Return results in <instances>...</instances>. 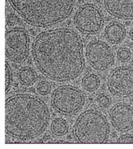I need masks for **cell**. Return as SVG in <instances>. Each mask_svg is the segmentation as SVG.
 <instances>
[{"instance_id": "1", "label": "cell", "mask_w": 133, "mask_h": 149, "mask_svg": "<svg viewBox=\"0 0 133 149\" xmlns=\"http://www.w3.org/2000/svg\"><path fill=\"white\" fill-rule=\"evenodd\" d=\"M32 56L40 72L57 82L76 79L85 67L82 39L69 28L53 29L38 34L33 42Z\"/></svg>"}, {"instance_id": "2", "label": "cell", "mask_w": 133, "mask_h": 149, "mask_svg": "<svg viewBox=\"0 0 133 149\" xmlns=\"http://www.w3.org/2000/svg\"><path fill=\"white\" fill-rule=\"evenodd\" d=\"M50 118L48 104L36 94L19 93L5 101V131L14 138H37L48 128Z\"/></svg>"}, {"instance_id": "3", "label": "cell", "mask_w": 133, "mask_h": 149, "mask_svg": "<svg viewBox=\"0 0 133 149\" xmlns=\"http://www.w3.org/2000/svg\"><path fill=\"white\" fill-rule=\"evenodd\" d=\"M9 2L27 24L44 28L66 20L75 7L76 0H9Z\"/></svg>"}, {"instance_id": "4", "label": "cell", "mask_w": 133, "mask_h": 149, "mask_svg": "<svg viewBox=\"0 0 133 149\" xmlns=\"http://www.w3.org/2000/svg\"><path fill=\"white\" fill-rule=\"evenodd\" d=\"M74 137L80 143H104L109 137V123L105 116L96 110H87L81 113L74 123Z\"/></svg>"}, {"instance_id": "5", "label": "cell", "mask_w": 133, "mask_h": 149, "mask_svg": "<svg viewBox=\"0 0 133 149\" xmlns=\"http://www.w3.org/2000/svg\"><path fill=\"white\" fill-rule=\"evenodd\" d=\"M84 94L73 86H61L55 89L51 96L53 109L63 115H75L84 107Z\"/></svg>"}, {"instance_id": "6", "label": "cell", "mask_w": 133, "mask_h": 149, "mask_svg": "<svg viewBox=\"0 0 133 149\" xmlns=\"http://www.w3.org/2000/svg\"><path fill=\"white\" fill-rule=\"evenodd\" d=\"M5 55L15 63L24 62L29 55V37L23 28H14L5 33Z\"/></svg>"}, {"instance_id": "7", "label": "cell", "mask_w": 133, "mask_h": 149, "mask_svg": "<svg viewBox=\"0 0 133 149\" xmlns=\"http://www.w3.org/2000/svg\"><path fill=\"white\" fill-rule=\"evenodd\" d=\"M77 29L84 34H95L102 29L104 18L98 7L86 4L79 8L74 16Z\"/></svg>"}, {"instance_id": "8", "label": "cell", "mask_w": 133, "mask_h": 149, "mask_svg": "<svg viewBox=\"0 0 133 149\" xmlns=\"http://www.w3.org/2000/svg\"><path fill=\"white\" fill-rule=\"evenodd\" d=\"M107 86L112 95L127 98L133 96V67L121 66L114 69L107 79Z\"/></svg>"}, {"instance_id": "9", "label": "cell", "mask_w": 133, "mask_h": 149, "mask_svg": "<svg viewBox=\"0 0 133 149\" xmlns=\"http://www.w3.org/2000/svg\"><path fill=\"white\" fill-rule=\"evenodd\" d=\"M85 56L91 67L98 71H104L114 63L112 48L102 40H92L85 48Z\"/></svg>"}, {"instance_id": "10", "label": "cell", "mask_w": 133, "mask_h": 149, "mask_svg": "<svg viewBox=\"0 0 133 149\" xmlns=\"http://www.w3.org/2000/svg\"><path fill=\"white\" fill-rule=\"evenodd\" d=\"M110 120L113 127L120 132L133 130V107L129 104L119 102L110 110Z\"/></svg>"}, {"instance_id": "11", "label": "cell", "mask_w": 133, "mask_h": 149, "mask_svg": "<svg viewBox=\"0 0 133 149\" xmlns=\"http://www.w3.org/2000/svg\"><path fill=\"white\" fill-rule=\"evenodd\" d=\"M108 14L116 18L133 20V0H103Z\"/></svg>"}, {"instance_id": "12", "label": "cell", "mask_w": 133, "mask_h": 149, "mask_svg": "<svg viewBox=\"0 0 133 149\" xmlns=\"http://www.w3.org/2000/svg\"><path fill=\"white\" fill-rule=\"evenodd\" d=\"M105 36L111 43L117 44L124 39L126 35V29L123 24L119 22H113L108 24L105 30Z\"/></svg>"}, {"instance_id": "13", "label": "cell", "mask_w": 133, "mask_h": 149, "mask_svg": "<svg viewBox=\"0 0 133 149\" xmlns=\"http://www.w3.org/2000/svg\"><path fill=\"white\" fill-rule=\"evenodd\" d=\"M69 126L65 119L63 118H55L52 121L50 130L52 134L55 136L65 135L68 131Z\"/></svg>"}, {"instance_id": "14", "label": "cell", "mask_w": 133, "mask_h": 149, "mask_svg": "<svg viewBox=\"0 0 133 149\" xmlns=\"http://www.w3.org/2000/svg\"><path fill=\"white\" fill-rule=\"evenodd\" d=\"M20 82L25 86H31L36 82L37 74L33 69L30 67H24L20 70L18 74Z\"/></svg>"}, {"instance_id": "15", "label": "cell", "mask_w": 133, "mask_h": 149, "mask_svg": "<svg viewBox=\"0 0 133 149\" xmlns=\"http://www.w3.org/2000/svg\"><path fill=\"white\" fill-rule=\"evenodd\" d=\"M100 85L99 78L95 74H88L83 78V88L88 91L96 90Z\"/></svg>"}, {"instance_id": "16", "label": "cell", "mask_w": 133, "mask_h": 149, "mask_svg": "<svg viewBox=\"0 0 133 149\" xmlns=\"http://www.w3.org/2000/svg\"><path fill=\"white\" fill-rule=\"evenodd\" d=\"M12 73L10 67L8 63H5V92L8 94V91L12 87Z\"/></svg>"}, {"instance_id": "17", "label": "cell", "mask_w": 133, "mask_h": 149, "mask_svg": "<svg viewBox=\"0 0 133 149\" xmlns=\"http://www.w3.org/2000/svg\"><path fill=\"white\" fill-rule=\"evenodd\" d=\"M117 57L119 61L125 62L128 61L131 57V51L129 48H121L117 51Z\"/></svg>"}, {"instance_id": "18", "label": "cell", "mask_w": 133, "mask_h": 149, "mask_svg": "<svg viewBox=\"0 0 133 149\" xmlns=\"http://www.w3.org/2000/svg\"><path fill=\"white\" fill-rule=\"evenodd\" d=\"M37 91L41 95H46L50 92L51 86L47 81H41L37 86Z\"/></svg>"}, {"instance_id": "19", "label": "cell", "mask_w": 133, "mask_h": 149, "mask_svg": "<svg viewBox=\"0 0 133 149\" xmlns=\"http://www.w3.org/2000/svg\"><path fill=\"white\" fill-rule=\"evenodd\" d=\"M98 102L99 105L102 107H107L111 103V99L108 96L105 94H101L98 98Z\"/></svg>"}, {"instance_id": "20", "label": "cell", "mask_w": 133, "mask_h": 149, "mask_svg": "<svg viewBox=\"0 0 133 149\" xmlns=\"http://www.w3.org/2000/svg\"><path fill=\"white\" fill-rule=\"evenodd\" d=\"M118 143H133V134H127L121 135L117 140Z\"/></svg>"}, {"instance_id": "21", "label": "cell", "mask_w": 133, "mask_h": 149, "mask_svg": "<svg viewBox=\"0 0 133 149\" xmlns=\"http://www.w3.org/2000/svg\"><path fill=\"white\" fill-rule=\"evenodd\" d=\"M18 21V18L15 15H13V14H10V15H8V16H7V19H6L7 25L12 26L16 25Z\"/></svg>"}, {"instance_id": "22", "label": "cell", "mask_w": 133, "mask_h": 149, "mask_svg": "<svg viewBox=\"0 0 133 149\" xmlns=\"http://www.w3.org/2000/svg\"><path fill=\"white\" fill-rule=\"evenodd\" d=\"M130 38H131V39L133 40V28L132 29V30H131V31H130Z\"/></svg>"}]
</instances>
